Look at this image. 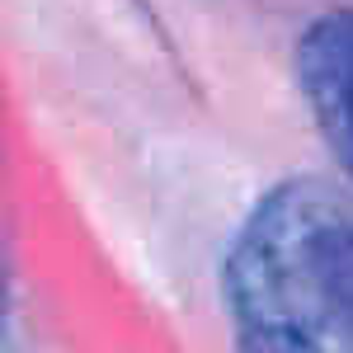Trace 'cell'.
<instances>
[{
  "mask_svg": "<svg viewBox=\"0 0 353 353\" xmlns=\"http://www.w3.org/2000/svg\"><path fill=\"white\" fill-rule=\"evenodd\" d=\"M301 90L316 113L330 151L344 170H353V10L330 14L301 43Z\"/></svg>",
  "mask_w": 353,
  "mask_h": 353,
  "instance_id": "7a4b0ae2",
  "label": "cell"
},
{
  "mask_svg": "<svg viewBox=\"0 0 353 353\" xmlns=\"http://www.w3.org/2000/svg\"><path fill=\"white\" fill-rule=\"evenodd\" d=\"M236 353H353V203L330 184L273 189L226 264Z\"/></svg>",
  "mask_w": 353,
  "mask_h": 353,
  "instance_id": "6da1fadb",
  "label": "cell"
}]
</instances>
